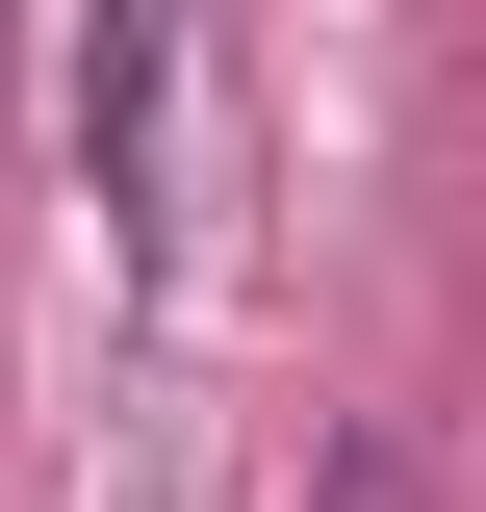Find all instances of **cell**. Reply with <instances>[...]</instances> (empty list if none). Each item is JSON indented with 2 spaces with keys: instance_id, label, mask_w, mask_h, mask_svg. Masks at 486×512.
<instances>
[{
  "instance_id": "obj_1",
  "label": "cell",
  "mask_w": 486,
  "mask_h": 512,
  "mask_svg": "<svg viewBox=\"0 0 486 512\" xmlns=\"http://www.w3.org/2000/svg\"><path fill=\"white\" fill-rule=\"evenodd\" d=\"M307 512H435V461H410V436H333V461H307Z\"/></svg>"
}]
</instances>
